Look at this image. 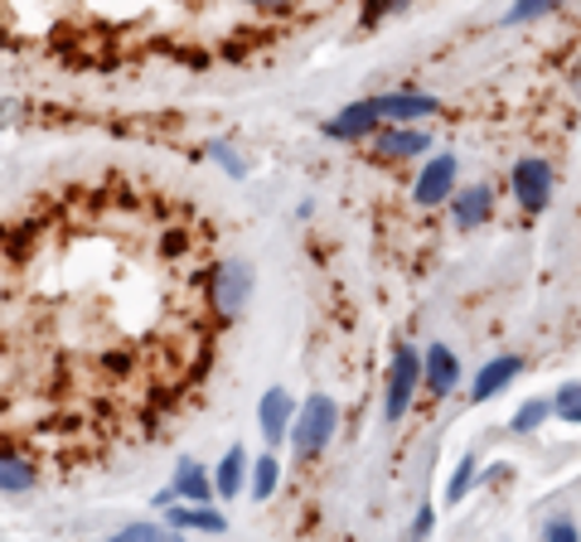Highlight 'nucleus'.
<instances>
[{
    "label": "nucleus",
    "instance_id": "9b49d317",
    "mask_svg": "<svg viewBox=\"0 0 581 542\" xmlns=\"http://www.w3.org/2000/svg\"><path fill=\"white\" fill-rule=\"evenodd\" d=\"M374 151L383 155V161H407V155H421V151H427V131L393 126V131H383V136L374 141Z\"/></svg>",
    "mask_w": 581,
    "mask_h": 542
},
{
    "label": "nucleus",
    "instance_id": "f03ea898",
    "mask_svg": "<svg viewBox=\"0 0 581 542\" xmlns=\"http://www.w3.org/2000/svg\"><path fill=\"white\" fill-rule=\"evenodd\" d=\"M247 296H253V272H247L243 262H223V267H214V276H208V300H214L218 315H237Z\"/></svg>",
    "mask_w": 581,
    "mask_h": 542
},
{
    "label": "nucleus",
    "instance_id": "f3484780",
    "mask_svg": "<svg viewBox=\"0 0 581 542\" xmlns=\"http://www.w3.org/2000/svg\"><path fill=\"white\" fill-rule=\"evenodd\" d=\"M112 542H184L180 538V528H155V523H131V528H122V533H112Z\"/></svg>",
    "mask_w": 581,
    "mask_h": 542
},
{
    "label": "nucleus",
    "instance_id": "412c9836",
    "mask_svg": "<svg viewBox=\"0 0 581 542\" xmlns=\"http://www.w3.org/2000/svg\"><path fill=\"white\" fill-rule=\"evenodd\" d=\"M548 412H552V407H548V402H538V398H533V402H523L519 412H513V431H533Z\"/></svg>",
    "mask_w": 581,
    "mask_h": 542
},
{
    "label": "nucleus",
    "instance_id": "39448f33",
    "mask_svg": "<svg viewBox=\"0 0 581 542\" xmlns=\"http://www.w3.org/2000/svg\"><path fill=\"white\" fill-rule=\"evenodd\" d=\"M446 194H456V155H436V161L421 170L412 200L421 208H436V204H446Z\"/></svg>",
    "mask_w": 581,
    "mask_h": 542
},
{
    "label": "nucleus",
    "instance_id": "b1692460",
    "mask_svg": "<svg viewBox=\"0 0 581 542\" xmlns=\"http://www.w3.org/2000/svg\"><path fill=\"white\" fill-rule=\"evenodd\" d=\"M214 155H218V165L228 170V175H243V161H237V155L228 151V145H214Z\"/></svg>",
    "mask_w": 581,
    "mask_h": 542
},
{
    "label": "nucleus",
    "instance_id": "a878e982",
    "mask_svg": "<svg viewBox=\"0 0 581 542\" xmlns=\"http://www.w3.org/2000/svg\"><path fill=\"white\" fill-rule=\"evenodd\" d=\"M253 6H272V10H286V6H296V0H253Z\"/></svg>",
    "mask_w": 581,
    "mask_h": 542
},
{
    "label": "nucleus",
    "instance_id": "dca6fc26",
    "mask_svg": "<svg viewBox=\"0 0 581 542\" xmlns=\"http://www.w3.org/2000/svg\"><path fill=\"white\" fill-rule=\"evenodd\" d=\"M34 484V466L24 456H0V489L6 494H20V489Z\"/></svg>",
    "mask_w": 581,
    "mask_h": 542
},
{
    "label": "nucleus",
    "instance_id": "2eb2a0df",
    "mask_svg": "<svg viewBox=\"0 0 581 542\" xmlns=\"http://www.w3.org/2000/svg\"><path fill=\"white\" fill-rule=\"evenodd\" d=\"M170 528H200V533H223V513L214 509H175L170 504Z\"/></svg>",
    "mask_w": 581,
    "mask_h": 542
},
{
    "label": "nucleus",
    "instance_id": "4be33fe9",
    "mask_svg": "<svg viewBox=\"0 0 581 542\" xmlns=\"http://www.w3.org/2000/svg\"><path fill=\"white\" fill-rule=\"evenodd\" d=\"M470 480H475V460H460L456 480H451V489H446V504H460V499H466V489H470Z\"/></svg>",
    "mask_w": 581,
    "mask_h": 542
},
{
    "label": "nucleus",
    "instance_id": "6ab92c4d",
    "mask_svg": "<svg viewBox=\"0 0 581 542\" xmlns=\"http://www.w3.org/2000/svg\"><path fill=\"white\" fill-rule=\"evenodd\" d=\"M552 412H558L562 421H577V427H581V382H567V388L558 392V402H552Z\"/></svg>",
    "mask_w": 581,
    "mask_h": 542
},
{
    "label": "nucleus",
    "instance_id": "20e7f679",
    "mask_svg": "<svg viewBox=\"0 0 581 542\" xmlns=\"http://www.w3.org/2000/svg\"><path fill=\"white\" fill-rule=\"evenodd\" d=\"M513 194H519V204L528 208V214L548 208V200H552V165L538 161V155H523V161L513 165Z\"/></svg>",
    "mask_w": 581,
    "mask_h": 542
},
{
    "label": "nucleus",
    "instance_id": "5701e85b",
    "mask_svg": "<svg viewBox=\"0 0 581 542\" xmlns=\"http://www.w3.org/2000/svg\"><path fill=\"white\" fill-rule=\"evenodd\" d=\"M548 542H577V523H572V519L548 523Z\"/></svg>",
    "mask_w": 581,
    "mask_h": 542
},
{
    "label": "nucleus",
    "instance_id": "7ed1b4c3",
    "mask_svg": "<svg viewBox=\"0 0 581 542\" xmlns=\"http://www.w3.org/2000/svg\"><path fill=\"white\" fill-rule=\"evenodd\" d=\"M417 382H421L417 349H398V354H393V374H388V421H402L407 417Z\"/></svg>",
    "mask_w": 581,
    "mask_h": 542
},
{
    "label": "nucleus",
    "instance_id": "f257e3e1",
    "mask_svg": "<svg viewBox=\"0 0 581 542\" xmlns=\"http://www.w3.org/2000/svg\"><path fill=\"white\" fill-rule=\"evenodd\" d=\"M329 436H335V402H329L325 392H315V398H306V407H300L296 427H290V446H296L300 460H310L329 446Z\"/></svg>",
    "mask_w": 581,
    "mask_h": 542
},
{
    "label": "nucleus",
    "instance_id": "423d86ee",
    "mask_svg": "<svg viewBox=\"0 0 581 542\" xmlns=\"http://www.w3.org/2000/svg\"><path fill=\"white\" fill-rule=\"evenodd\" d=\"M523 374V359L519 354H499V359H490L480 368V374H475V388H470V398L475 402H485V398H495V392H504L513 378Z\"/></svg>",
    "mask_w": 581,
    "mask_h": 542
},
{
    "label": "nucleus",
    "instance_id": "393cba45",
    "mask_svg": "<svg viewBox=\"0 0 581 542\" xmlns=\"http://www.w3.org/2000/svg\"><path fill=\"white\" fill-rule=\"evenodd\" d=\"M427 533H431V509H421V513H417V523H412V542H421Z\"/></svg>",
    "mask_w": 581,
    "mask_h": 542
},
{
    "label": "nucleus",
    "instance_id": "4468645a",
    "mask_svg": "<svg viewBox=\"0 0 581 542\" xmlns=\"http://www.w3.org/2000/svg\"><path fill=\"white\" fill-rule=\"evenodd\" d=\"M243 470H247V456H243V446H233L228 456L218 460V499H237V489H243Z\"/></svg>",
    "mask_w": 581,
    "mask_h": 542
},
{
    "label": "nucleus",
    "instance_id": "ddd939ff",
    "mask_svg": "<svg viewBox=\"0 0 581 542\" xmlns=\"http://www.w3.org/2000/svg\"><path fill=\"white\" fill-rule=\"evenodd\" d=\"M257 417H262V436H267V441H282L286 427H290V398H286V388H267V398H262Z\"/></svg>",
    "mask_w": 581,
    "mask_h": 542
},
{
    "label": "nucleus",
    "instance_id": "1a4fd4ad",
    "mask_svg": "<svg viewBox=\"0 0 581 542\" xmlns=\"http://www.w3.org/2000/svg\"><path fill=\"white\" fill-rule=\"evenodd\" d=\"M427 392H436V398H446V392L456 388V378H460V359H456V349H446V344H431L427 349Z\"/></svg>",
    "mask_w": 581,
    "mask_h": 542
},
{
    "label": "nucleus",
    "instance_id": "aec40b11",
    "mask_svg": "<svg viewBox=\"0 0 581 542\" xmlns=\"http://www.w3.org/2000/svg\"><path fill=\"white\" fill-rule=\"evenodd\" d=\"M562 0H513V10H509V24H523V20H538V16H548V10H558Z\"/></svg>",
    "mask_w": 581,
    "mask_h": 542
},
{
    "label": "nucleus",
    "instance_id": "0eeeda50",
    "mask_svg": "<svg viewBox=\"0 0 581 542\" xmlns=\"http://www.w3.org/2000/svg\"><path fill=\"white\" fill-rule=\"evenodd\" d=\"M368 108H374V116L383 122H412V116H431L436 112V98H421V92H393V98H368Z\"/></svg>",
    "mask_w": 581,
    "mask_h": 542
},
{
    "label": "nucleus",
    "instance_id": "a211bd4d",
    "mask_svg": "<svg viewBox=\"0 0 581 542\" xmlns=\"http://www.w3.org/2000/svg\"><path fill=\"white\" fill-rule=\"evenodd\" d=\"M276 480H282V466H276V456H262L257 466H253V499H257V504H262V499H272Z\"/></svg>",
    "mask_w": 581,
    "mask_h": 542
},
{
    "label": "nucleus",
    "instance_id": "6e6552de",
    "mask_svg": "<svg viewBox=\"0 0 581 542\" xmlns=\"http://www.w3.org/2000/svg\"><path fill=\"white\" fill-rule=\"evenodd\" d=\"M490 208H495V200H490V190H485V184H470V190H456L451 194V218H456L460 233L480 228V223L490 218Z\"/></svg>",
    "mask_w": 581,
    "mask_h": 542
},
{
    "label": "nucleus",
    "instance_id": "9d476101",
    "mask_svg": "<svg viewBox=\"0 0 581 542\" xmlns=\"http://www.w3.org/2000/svg\"><path fill=\"white\" fill-rule=\"evenodd\" d=\"M170 494H175V499H194V504H208V499H214V484H208V474H204L200 460H180L175 480H170Z\"/></svg>",
    "mask_w": 581,
    "mask_h": 542
},
{
    "label": "nucleus",
    "instance_id": "f8f14e48",
    "mask_svg": "<svg viewBox=\"0 0 581 542\" xmlns=\"http://www.w3.org/2000/svg\"><path fill=\"white\" fill-rule=\"evenodd\" d=\"M378 126V116L368 102H354V108H345L335 116V122H325V136H335V141H354V136H368V131Z\"/></svg>",
    "mask_w": 581,
    "mask_h": 542
}]
</instances>
